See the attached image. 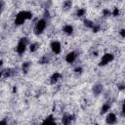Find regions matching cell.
<instances>
[{
    "label": "cell",
    "mask_w": 125,
    "mask_h": 125,
    "mask_svg": "<svg viewBox=\"0 0 125 125\" xmlns=\"http://www.w3.org/2000/svg\"><path fill=\"white\" fill-rule=\"evenodd\" d=\"M106 122L108 124H113L116 122V115L113 114V113H109L106 117Z\"/></svg>",
    "instance_id": "52a82bcc"
},
{
    "label": "cell",
    "mask_w": 125,
    "mask_h": 125,
    "mask_svg": "<svg viewBox=\"0 0 125 125\" xmlns=\"http://www.w3.org/2000/svg\"><path fill=\"white\" fill-rule=\"evenodd\" d=\"M46 28V21L45 20H39L34 26V32L36 34H41Z\"/></svg>",
    "instance_id": "7a4b0ae2"
},
{
    "label": "cell",
    "mask_w": 125,
    "mask_h": 125,
    "mask_svg": "<svg viewBox=\"0 0 125 125\" xmlns=\"http://www.w3.org/2000/svg\"><path fill=\"white\" fill-rule=\"evenodd\" d=\"M51 49H52V51L55 53V54H60V52H61V44L58 42V41H53L52 43H51Z\"/></svg>",
    "instance_id": "5b68a950"
},
{
    "label": "cell",
    "mask_w": 125,
    "mask_h": 125,
    "mask_svg": "<svg viewBox=\"0 0 125 125\" xmlns=\"http://www.w3.org/2000/svg\"><path fill=\"white\" fill-rule=\"evenodd\" d=\"M72 26L70 25V24H66L64 27H63V31L65 32V33H67V34H71L72 33Z\"/></svg>",
    "instance_id": "ba28073f"
},
{
    "label": "cell",
    "mask_w": 125,
    "mask_h": 125,
    "mask_svg": "<svg viewBox=\"0 0 125 125\" xmlns=\"http://www.w3.org/2000/svg\"><path fill=\"white\" fill-rule=\"evenodd\" d=\"M75 59H76V54L74 52H71V53L67 54L66 55V58H65V60H66L67 62H73L75 61Z\"/></svg>",
    "instance_id": "8992f818"
},
{
    "label": "cell",
    "mask_w": 125,
    "mask_h": 125,
    "mask_svg": "<svg viewBox=\"0 0 125 125\" xmlns=\"http://www.w3.org/2000/svg\"><path fill=\"white\" fill-rule=\"evenodd\" d=\"M26 45H27V39L26 38H21L19 41L18 45H17V52H18V54L21 55L22 53H24Z\"/></svg>",
    "instance_id": "3957f363"
},
{
    "label": "cell",
    "mask_w": 125,
    "mask_h": 125,
    "mask_svg": "<svg viewBox=\"0 0 125 125\" xmlns=\"http://www.w3.org/2000/svg\"><path fill=\"white\" fill-rule=\"evenodd\" d=\"M0 11H1V7H0Z\"/></svg>",
    "instance_id": "30bf717a"
},
{
    "label": "cell",
    "mask_w": 125,
    "mask_h": 125,
    "mask_svg": "<svg viewBox=\"0 0 125 125\" xmlns=\"http://www.w3.org/2000/svg\"><path fill=\"white\" fill-rule=\"evenodd\" d=\"M31 17H32L31 13L26 12V11H21V12H20V13L17 15V17H16V23H17V24H22L26 20L30 19Z\"/></svg>",
    "instance_id": "6da1fadb"
},
{
    "label": "cell",
    "mask_w": 125,
    "mask_h": 125,
    "mask_svg": "<svg viewBox=\"0 0 125 125\" xmlns=\"http://www.w3.org/2000/svg\"><path fill=\"white\" fill-rule=\"evenodd\" d=\"M0 77H1V73H0Z\"/></svg>",
    "instance_id": "9c48e42d"
},
{
    "label": "cell",
    "mask_w": 125,
    "mask_h": 125,
    "mask_svg": "<svg viewBox=\"0 0 125 125\" xmlns=\"http://www.w3.org/2000/svg\"><path fill=\"white\" fill-rule=\"evenodd\" d=\"M112 59H113V56H112L111 54H105V55H104V57L102 58L100 64H101V65H104V64L108 63L109 62H111Z\"/></svg>",
    "instance_id": "277c9868"
}]
</instances>
